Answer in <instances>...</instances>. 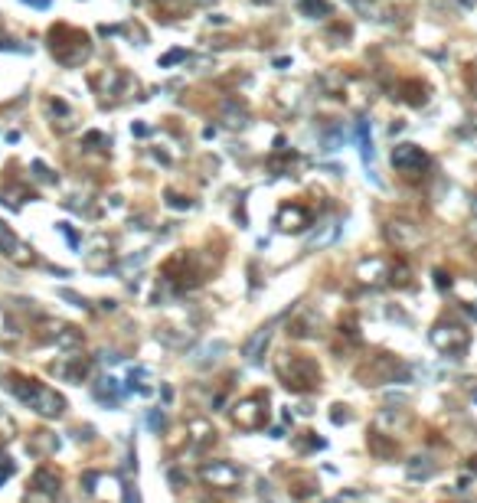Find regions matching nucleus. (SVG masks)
<instances>
[{
  "label": "nucleus",
  "mask_w": 477,
  "mask_h": 503,
  "mask_svg": "<svg viewBox=\"0 0 477 503\" xmlns=\"http://www.w3.org/2000/svg\"><path fill=\"white\" fill-rule=\"evenodd\" d=\"M49 53H53V59H56L59 66L76 69L92 56V39H88V33H82L79 27L56 23V27L49 29Z\"/></svg>",
  "instance_id": "obj_1"
},
{
  "label": "nucleus",
  "mask_w": 477,
  "mask_h": 503,
  "mask_svg": "<svg viewBox=\"0 0 477 503\" xmlns=\"http://www.w3.org/2000/svg\"><path fill=\"white\" fill-rule=\"evenodd\" d=\"M275 373L291 392H314L321 389V366L304 353H281L275 356Z\"/></svg>",
  "instance_id": "obj_2"
},
{
  "label": "nucleus",
  "mask_w": 477,
  "mask_h": 503,
  "mask_svg": "<svg viewBox=\"0 0 477 503\" xmlns=\"http://www.w3.org/2000/svg\"><path fill=\"white\" fill-rule=\"evenodd\" d=\"M10 389L23 405H29L33 412H39L43 418H59L66 412V399L56 389H49L46 382L27 380V376H10Z\"/></svg>",
  "instance_id": "obj_3"
},
{
  "label": "nucleus",
  "mask_w": 477,
  "mask_h": 503,
  "mask_svg": "<svg viewBox=\"0 0 477 503\" xmlns=\"http://www.w3.org/2000/svg\"><path fill=\"white\" fill-rule=\"evenodd\" d=\"M405 376H409L405 363L399 356H392V353H372L370 360H363L356 366V380L363 386H386V382L405 380Z\"/></svg>",
  "instance_id": "obj_4"
},
{
  "label": "nucleus",
  "mask_w": 477,
  "mask_h": 503,
  "mask_svg": "<svg viewBox=\"0 0 477 503\" xmlns=\"http://www.w3.org/2000/svg\"><path fill=\"white\" fill-rule=\"evenodd\" d=\"M429 340L435 350L451 356V360H461V356L471 350V330L458 321H438L429 330Z\"/></svg>",
  "instance_id": "obj_5"
},
{
  "label": "nucleus",
  "mask_w": 477,
  "mask_h": 503,
  "mask_svg": "<svg viewBox=\"0 0 477 503\" xmlns=\"http://www.w3.org/2000/svg\"><path fill=\"white\" fill-rule=\"evenodd\" d=\"M392 167H396V173H399L402 180L419 183L422 177H425V170L431 167V157L422 151L419 144L402 141V144H396V147H392Z\"/></svg>",
  "instance_id": "obj_6"
},
{
  "label": "nucleus",
  "mask_w": 477,
  "mask_h": 503,
  "mask_svg": "<svg viewBox=\"0 0 477 503\" xmlns=\"http://www.w3.org/2000/svg\"><path fill=\"white\" fill-rule=\"evenodd\" d=\"M232 425L242 428V431H258V428L268 422V396L265 392H252L246 399H238L232 405Z\"/></svg>",
  "instance_id": "obj_7"
},
{
  "label": "nucleus",
  "mask_w": 477,
  "mask_h": 503,
  "mask_svg": "<svg viewBox=\"0 0 477 503\" xmlns=\"http://www.w3.org/2000/svg\"><path fill=\"white\" fill-rule=\"evenodd\" d=\"M163 281L173 285L177 291H183V288H196L203 281V271L196 268V255H193V252L173 255L170 262L163 265Z\"/></svg>",
  "instance_id": "obj_8"
},
{
  "label": "nucleus",
  "mask_w": 477,
  "mask_h": 503,
  "mask_svg": "<svg viewBox=\"0 0 477 503\" xmlns=\"http://www.w3.org/2000/svg\"><path fill=\"white\" fill-rule=\"evenodd\" d=\"M386 242H389L396 252H415V248L425 242V232H422L419 222L396 216L386 222Z\"/></svg>",
  "instance_id": "obj_9"
},
{
  "label": "nucleus",
  "mask_w": 477,
  "mask_h": 503,
  "mask_svg": "<svg viewBox=\"0 0 477 503\" xmlns=\"http://www.w3.org/2000/svg\"><path fill=\"white\" fill-rule=\"evenodd\" d=\"M200 481L213 490H236L242 484V471L229 461H206L200 467Z\"/></svg>",
  "instance_id": "obj_10"
},
{
  "label": "nucleus",
  "mask_w": 477,
  "mask_h": 503,
  "mask_svg": "<svg viewBox=\"0 0 477 503\" xmlns=\"http://www.w3.org/2000/svg\"><path fill=\"white\" fill-rule=\"evenodd\" d=\"M275 226L278 232H304L311 226V209L301 206V203H285L275 213Z\"/></svg>",
  "instance_id": "obj_11"
},
{
  "label": "nucleus",
  "mask_w": 477,
  "mask_h": 503,
  "mask_svg": "<svg viewBox=\"0 0 477 503\" xmlns=\"http://www.w3.org/2000/svg\"><path fill=\"white\" fill-rule=\"evenodd\" d=\"M43 327H46L43 340L56 343L59 350H76V347H82V330H76V327H69V323H43Z\"/></svg>",
  "instance_id": "obj_12"
},
{
  "label": "nucleus",
  "mask_w": 477,
  "mask_h": 503,
  "mask_svg": "<svg viewBox=\"0 0 477 503\" xmlns=\"http://www.w3.org/2000/svg\"><path fill=\"white\" fill-rule=\"evenodd\" d=\"M356 278H360V285H382V281H389V262L379 255L363 258L356 265Z\"/></svg>",
  "instance_id": "obj_13"
},
{
  "label": "nucleus",
  "mask_w": 477,
  "mask_h": 503,
  "mask_svg": "<svg viewBox=\"0 0 477 503\" xmlns=\"http://www.w3.org/2000/svg\"><path fill=\"white\" fill-rule=\"evenodd\" d=\"M53 370H56L66 382H82V380H88V373H92V360L72 353V356H62V363H56Z\"/></svg>",
  "instance_id": "obj_14"
},
{
  "label": "nucleus",
  "mask_w": 477,
  "mask_h": 503,
  "mask_svg": "<svg viewBox=\"0 0 477 503\" xmlns=\"http://www.w3.org/2000/svg\"><path fill=\"white\" fill-rule=\"evenodd\" d=\"M268 343H271V327H258L252 337H248L246 343H242V356H246L248 363H258L262 356H265V350H268Z\"/></svg>",
  "instance_id": "obj_15"
},
{
  "label": "nucleus",
  "mask_w": 477,
  "mask_h": 503,
  "mask_svg": "<svg viewBox=\"0 0 477 503\" xmlns=\"http://www.w3.org/2000/svg\"><path fill=\"white\" fill-rule=\"evenodd\" d=\"M187 438L193 441V448H206L216 441V428L206 418H193V422H187Z\"/></svg>",
  "instance_id": "obj_16"
},
{
  "label": "nucleus",
  "mask_w": 477,
  "mask_h": 503,
  "mask_svg": "<svg viewBox=\"0 0 477 503\" xmlns=\"http://www.w3.org/2000/svg\"><path fill=\"white\" fill-rule=\"evenodd\" d=\"M451 291H455V297H458V301L464 304V307H468V311L477 317V281H474V278L455 281V285H451Z\"/></svg>",
  "instance_id": "obj_17"
},
{
  "label": "nucleus",
  "mask_w": 477,
  "mask_h": 503,
  "mask_svg": "<svg viewBox=\"0 0 477 503\" xmlns=\"http://www.w3.org/2000/svg\"><path fill=\"white\" fill-rule=\"evenodd\" d=\"M27 200H33V190L23 187V183H7V187L0 190V203H7L10 209H20Z\"/></svg>",
  "instance_id": "obj_18"
},
{
  "label": "nucleus",
  "mask_w": 477,
  "mask_h": 503,
  "mask_svg": "<svg viewBox=\"0 0 477 503\" xmlns=\"http://www.w3.org/2000/svg\"><path fill=\"white\" fill-rule=\"evenodd\" d=\"M33 490H43V494H59V474L53 467H39L36 474H33Z\"/></svg>",
  "instance_id": "obj_19"
},
{
  "label": "nucleus",
  "mask_w": 477,
  "mask_h": 503,
  "mask_svg": "<svg viewBox=\"0 0 477 503\" xmlns=\"http://www.w3.org/2000/svg\"><path fill=\"white\" fill-rule=\"evenodd\" d=\"M124 396V389L118 386V380H112V376H105V380L95 386V399L98 402H108V405H118Z\"/></svg>",
  "instance_id": "obj_20"
},
{
  "label": "nucleus",
  "mask_w": 477,
  "mask_h": 503,
  "mask_svg": "<svg viewBox=\"0 0 477 503\" xmlns=\"http://www.w3.org/2000/svg\"><path fill=\"white\" fill-rule=\"evenodd\" d=\"M366 445H370V451L376 457H392V455H396V441H392V438H386L382 431H370Z\"/></svg>",
  "instance_id": "obj_21"
},
{
  "label": "nucleus",
  "mask_w": 477,
  "mask_h": 503,
  "mask_svg": "<svg viewBox=\"0 0 477 503\" xmlns=\"http://www.w3.org/2000/svg\"><path fill=\"white\" fill-rule=\"evenodd\" d=\"M301 13L311 20H324L334 13V4L330 0H301Z\"/></svg>",
  "instance_id": "obj_22"
},
{
  "label": "nucleus",
  "mask_w": 477,
  "mask_h": 503,
  "mask_svg": "<svg viewBox=\"0 0 477 503\" xmlns=\"http://www.w3.org/2000/svg\"><path fill=\"white\" fill-rule=\"evenodd\" d=\"M56 448H59V438L49 435V431H36L33 441H29V451H33V455H53Z\"/></svg>",
  "instance_id": "obj_23"
},
{
  "label": "nucleus",
  "mask_w": 477,
  "mask_h": 503,
  "mask_svg": "<svg viewBox=\"0 0 477 503\" xmlns=\"http://www.w3.org/2000/svg\"><path fill=\"white\" fill-rule=\"evenodd\" d=\"M356 144H360V157L363 163L372 161V138H370V121H360L356 124Z\"/></svg>",
  "instance_id": "obj_24"
},
{
  "label": "nucleus",
  "mask_w": 477,
  "mask_h": 503,
  "mask_svg": "<svg viewBox=\"0 0 477 503\" xmlns=\"http://www.w3.org/2000/svg\"><path fill=\"white\" fill-rule=\"evenodd\" d=\"M389 285H396V288H409L412 285V268L405 265L402 258L389 265Z\"/></svg>",
  "instance_id": "obj_25"
},
{
  "label": "nucleus",
  "mask_w": 477,
  "mask_h": 503,
  "mask_svg": "<svg viewBox=\"0 0 477 503\" xmlns=\"http://www.w3.org/2000/svg\"><path fill=\"white\" fill-rule=\"evenodd\" d=\"M291 494L301 497V500H304V497H314L317 494L314 477H311V474H295V477H291Z\"/></svg>",
  "instance_id": "obj_26"
},
{
  "label": "nucleus",
  "mask_w": 477,
  "mask_h": 503,
  "mask_svg": "<svg viewBox=\"0 0 477 503\" xmlns=\"http://www.w3.org/2000/svg\"><path fill=\"white\" fill-rule=\"evenodd\" d=\"M435 474V464H431L429 457H412L409 461V477L412 481H429Z\"/></svg>",
  "instance_id": "obj_27"
},
{
  "label": "nucleus",
  "mask_w": 477,
  "mask_h": 503,
  "mask_svg": "<svg viewBox=\"0 0 477 503\" xmlns=\"http://www.w3.org/2000/svg\"><path fill=\"white\" fill-rule=\"evenodd\" d=\"M10 262H13V265H20V268H27V265H36V252H33V248L29 246H23V242H17V246H13V252H10Z\"/></svg>",
  "instance_id": "obj_28"
},
{
  "label": "nucleus",
  "mask_w": 477,
  "mask_h": 503,
  "mask_svg": "<svg viewBox=\"0 0 477 503\" xmlns=\"http://www.w3.org/2000/svg\"><path fill=\"white\" fill-rule=\"evenodd\" d=\"M337 232H340V226H337V222H327V226L321 229L317 236H311V242H307V248H324V246H330V242H334V239H337Z\"/></svg>",
  "instance_id": "obj_29"
},
{
  "label": "nucleus",
  "mask_w": 477,
  "mask_h": 503,
  "mask_svg": "<svg viewBox=\"0 0 477 503\" xmlns=\"http://www.w3.org/2000/svg\"><path fill=\"white\" fill-rule=\"evenodd\" d=\"M402 92H405V102L409 105H422L425 102V86H422V82H405V86H402Z\"/></svg>",
  "instance_id": "obj_30"
},
{
  "label": "nucleus",
  "mask_w": 477,
  "mask_h": 503,
  "mask_svg": "<svg viewBox=\"0 0 477 503\" xmlns=\"http://www.w3.org/2000/svg\"><path fill=\"white\" fill-rule=\"evenodd\" d=\"M297 451H307V448H324V441L314 435V431H301V438L295 441Z\"/></svg>",
  "instance_id": "obj_31"
},
{
  "label": "nucleus",
  "mask_w": 477,
  "mask_h": 503,
  "mask_svg": "<svg viewBox=\"0 0 477 503\" xmlns=\"http://www.w3.org/2000/svg\"><path fill=\"white\" fill-rule=\"evenodd\" d=\"M20 239L13 236V232H10L7 226H0V252H4V255H10V252H13V246H17Z\"/></svg>",
  "instance_id": "obj_32"
},
{
  "label": "nucleus",
  "mask_w": 477,
  "mask_h": 503,
  "mask_svg": "<svg viewBox=\"0 0 477 503\" xmlns=\"http://www.w3.org/2000/svg\"><path fill=\"white\" fill-rule=\"evenodd\" d=\"M112 262H115V258H112V252H102V255H88L86 258V265L92 268V271H102V268L112 265Z\"/></svg>",
  "instance_id": "obj_33"
},
{
  "label": "nucleus",
  "mask_w": 477,
  "mask_h": 503,
  "mask_svg": "<svg viewBox=\"0 0 477 503\" xmlns=\"http://www.w3.org/2000/svg\"><path fill=\"white\" fill-rule=\"evenodd\" d=\"M13 474H17V464H13V457L0 455V484H4V481H10Z\"/></svg>",
  "instance_id": "obj_34"
},
{
  "label": "nucleus",
  "mask_w": 477,
  "mask_h": 503,
  "mask_svg": "<svg viewBox=\"0 0 477 503\" xmlns=\"http://www.w3.org/2000/svg\"><path fill=\"white\" fill-rule=\"evenodd\" d=\"M33 173H36V177H39L43 183H56V173L49 170V167H46L43 161H33Z\"/></svg>",
  "instance_id": "obj_35"
},
{
  "label": "nucleus",
  "mask_w": 477,
  "mask_h": 503,
  "mask_svg": "<svg viewBox=\"0 0 477 503\" xmlns=\"http://www.w3.org/2000/svg\"><path fill=\"white\" fill-rule=\"evenodd\" d=\"M144 376H147V373H144V370H131V376H128V389L147 392V386H144Z\"/></svg>",
  "instance_id": "obj_36"
},
{
  "label": "nucleus",
  "mask_w": 477,
  "mask_h": 503,
  "mask_svg": "<svg viewBox=\"0 0 477 503\" xmlns=\"http://www.w3.org/2000/svg\"><path fill=\"white\" fill-rule=\"evenodd\" d=\"M222 121H226V128H242V124H246V112H242V108H238V112H226Z\"/></svg>",
  "instance_id": "obj_37"
},
{
  "label": "nucleus",
  "mask_w": 477,
  "mask_h": 503,
  "mask_svg": "<svg viewBox=\"0 0 477 503\" xmlns=\"http://www.w3.org/2000/svg\"><path fill=\"white\" fill-rule=\"evenodd\" d=\"M27 503H56V497H53V494H43V490H33V487H29Z\"/></svg>",
  "instance_id": "obj_38"
},
{
  "label": "nucleus",
  "mask_w": 477,
  "mask_h": 503,
  "mask_svg": "<svg viewBox=\"0 0 477 503\" xmlns=\"http://www.w3.org/2000/svg\"><path fill=\"white\" fill-rule=\"evenodd\" d=\"M167 203H170L173 209H190V206H193L190 200H183L180 193H173V190H167Z\"/></svg>",
  "instance_id": "obj_39"
},
{
  "label": "nucleus",
  "mask_w": 477,
  "mask_h": 503,
  "mask_svg": "<svg viewBox=\"0 0 477 503\" xmlns=\"http://www.w3.org/2000/svg\"><path fill=\"white\" fill-rule=\"evenodd\" d=\"M180 59H187V53H183V49H173V53H167V56L161 59V66L167 69V66H173V62H180Z\"/></svg>",
  "instance_id": "obj_40"
},
{
  "label": "nucleus",
  "mask_w": 477,
  "mask_h": 503,
  "mask_svg": "<svg viewBox=\"0 0 477 503\" xmlns=\"http://www.w3.org/2000/svg\"><path fill=\"white\" fill-rule=\"evenodd\" d=\"M157 7H161V10H167V13H180L183 0H157Z\"/></svg>",
  "instance_id": "obj_41"
},
{
  "label": "nucleus",
  "mask_w": 477,
  "mask_h": 503,
  "mask_svg": "<svg viewBox=\"0 0 477 503\" xmlns=\"http://www.w3.org/2000/svg\"><path fill=\"white\" fill-rule=\"evenodd\" d=\"M59 297H66V301H72L76 307H86V301H82V297H79L76 291H69V288H62V291H59Z\"/></svg>",
  "instance_id": "obj_42"
},
{
  "label": "nucleus",
  "mask_w": 477,
  "mask_h": 503,
  "mask_svg": "<svg viewBox=\"0 0 477 503\" xmlns=\"http://www.w3.org/2000/svg\"><path fill=\"white\" fill-rule=\"evenodd\" d=\"M147 425H151L154 431H161L163 428V412H151V415H147Z\"/></svg>",
  "instance_id": "obj_43"
},
{
  "label": "nucleus",
  "mask_w": 477,
  "mask_h": 503,
  "mask_svg": "<svg viewBox=\"0 0 477 503\" xmlns=\"http://www.w3.org/2000/svg\"><path fill=\"white\" fill-rule=\"evenodd\" d=\"M334 422L340 425V422H350V412H347V405H334Z\"/></svg>",
  "instance_id": "obj_44"
},
{
  "label": "nucleus",
  "mask_w": 477,
  "mask_h": 503,
  "mask_svg": "<svg viewBox=\"0 0 477 503\" xmlns=\"http://www.w3.org/2000/svg\"><path fill=\"white\" fill-rule=\"evenodd\" d=\"M435 278H438V288H451V285H455V281H451V275H445V271H438Z\"/></svg>",
  "instance_id": "obj_45"
},
{
  "label": "nucleus",
  "mask_w": 477,
  "mask_h": 503,
  "mask_svg": "<svg viewBox=\"0 0 477 503\" xmlns=\"http://www.w3.org/2000/svg\"><path fill=\"white\" fill-rule=\"evenodd\" d=\"M124 503H141V500H137V490H131V487H124Z\"/></svg>",
  "instance_id": "obj_46"
},
{
  "label": "nucleus",
  "mask_w": 477,
  "mask_h": 503,
  "mask_svg": "<svg viewBox=\"0 0 477 503\" xmlns=\"http://www.w3.org/2000/svg\"><path fill=\"white\" fill-rule=\"evenodd\" d=\"M59 229H62V232H66V239H69V242H72V246H79V236H76V232H72V229L66 226V222H62V226H59Z\"/></svg>",
  "instance_id": "obj_47"
},
{
  "label": "nucleus",
  "mask_w": 477,
  "mask_h": 503,
  "mask_svg": "<svg viewBox=\"0 0 477 503\" xmlns=\"http://www.w3.org/2000/svg\"><path fill=\"white\" fill-rule=\"evenodd\" d=\"M23 4H29V7H39V10H43V7H49L53 0H23Z\"/></svg>",
  "instance_id": "obj_48"
},
{
  "label": "nucleus",
  "mask_w": 477,
  "mask_h": 503,
  "mask_svg": "<svg viewBox=\"0 0 477 503\" xmlns=\"http://www.w3.org/2000/svg\"><path fill=\"white\" fill-rule=\"evenodd\" d=\"M468 471H471V474H474V477H477V457H471V464H468Z\"/></svg>",
  "instance_id": "obj_49"
},
{
  "label": "nucleus",
  "mask_w": 477,
  "mask_h": 503,
  "mask_svg": "<svg viewBox=\"0 0 477 503\" xmlns=\"http://www.w3.org/2000/svg\"><path fill=\"white\" fill-rule=\"evenodd\" d=\"M190 503H213V500H190Z\"/></svg>",
  "instance_id": "obj_50"
},
{
  "label": "nucleus",
  "mask_w": 477,
  "mask_h": 503,
  "mask_svg": "<svg viewBox=\"0 0 477 503\" xmlns=\"http://www.w3.org/2000/svg\"><path fill=\"white\" fill-rule=\"evenodd\" d=\"M474 216H477V196H474Z\"/></svg>",
  "instance_id": "obj_51"
},
{
  "label": "nucleus",
  "mask_w": 477,
  "mask_h": 503,
  "mask_svg": "<svg viewBox=\"0 0 477 503\" xmlns=\"http://www.w3.org/2000/svg\"><path fill=\"white\" fill-rule=\"evenodd\" d=\"M196 4H210V0H196Z\"/></svg>",
  "instance_id": "obj_52"
},
{
  "label": "nucleus",
  "mask_w": 477,
  "mask_h": 503,
  "mask_svg": "<svg viewBox=\"0 0 477 503\" xmlns=\"http://www.w3.org/2000/svg\"><path fill=\"white\" fill-rule=\"evenodd\" d=\"M0 33H4V29H0ZM0 46H4V36H0Z\"/></svg>",
  "instance_id": "obj_53"
}]
</instances>
